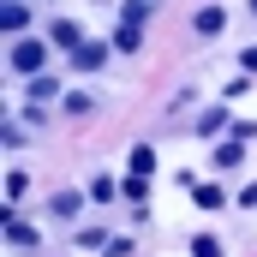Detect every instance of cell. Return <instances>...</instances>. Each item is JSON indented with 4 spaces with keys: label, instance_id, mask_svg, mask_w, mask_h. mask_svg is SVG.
Returning <instances> with one entry per match:
<instances>
[{
    "label": "cell",
    "instance_id": "1",
    "mask_svg": "<svg viewBox=\"0 0 257 257\" xmlns=\"http://www.w3.org/2000/svg\"><path fill=\"white\" fill-rule=\"evenodd\" d=\"M6 60H12V72H30V78H42L48 48H42V42H12V48H6Z\"/></svg>",
    "mask_w": 257,
    "mask_h": 257
},
{
    "label": "cell",
    "instance_id": "2",
    "mask_svg": "<svg viewBox=\"0 0 257 257\" xmlns=\"http://www.w3.org/2000/svg\"><path fill=\"white\" fill-rule=\"evenodd\" d=\"M48 36H54V42H60V48H72V54H78V48H84V30H78V24H72V18H60V24H54V30H48Z\"/></svg>",
    "mask_w": 257,
    "mask_h": 257
},
{
    "label": "cell",
    "instance_id": "3",
    "mask_svg": "<svg viewBox=\"0 0 257 257\" xmlns=\"http://www.w3.org/2000/svg\"><path fill=\"white\" fill-rule=\"evenodd\" d=\"M102 60H108V48H102V42H84V48L72 54V66H78V72H96Z\"/></svg>",
    "mask_w": 257,
    "mask_h": 257
},
{
    "label": "cell",
    "instance_id": "4",
    "mask_svg": "<svg viewBox=\"0 0 257 257\" xmlns=\"http://www.w3.org/2000/svg\"><path fill=\"white\" fill-rule=\"evenodd\" d=\"M0 24H6V30H24V24H30V6H24V0H6V6H0Z\"/></svg>",
    "mask_w": 257,
    "mask_h": 257
},
{
    "label": "cell",
    "instance_id": "5",
    "mask_svg": "<svg viewBox=\"0 0 257 257\" xmlns=\"http://www.w3.org/2000/svg\"><path fill=\"white\" fill-rule=\"evenodd\" d=\"M221 24H227L221 6H203V12H197V36H221Z\"/></svg>",
    "mask_w": 257,
    "mask_h": 257
},
{
    "label": "cell",
    "instance_id": "6",
    "mask_svg": "<svg viewBox=\"0 0 257 257\" xmlns=\"http://www.w3.org/2000/svg\"><path fill=\"white\" fill-rule=\"evenodd\" d=\"M114 48H120V54H138V48H144V30H138V24H120V30H114Z\"/></svg>",
    "mask_w": 257,
    "mask_h": 257
},
{
    "label": "cell",
    "instance_id": "7",
    "mask_svg": "<svg viewBox=\"0 0 257 257\" xmlns=\"http://www.w3.org/2000/svg\"><path fill=\"white\" fill-rule=\"evenodd\" d=\"M108 239H114V233H102V227H84V233H78L84 251H108Z\"/></svg>",
    "mask_w": 257,
    "mask_h": 257
},
{
    "label": "cell",
    "instance_id": "8",
    "mask_svg": "<svg viewBox=\"0 0 257 257\" xmlns=\"http://www.w3.org/2000/svg\"><path fill=\"white\" fill-rule=\"evenodd\" d=\"M192 257H221V239H215V233H197V239H192Z\"/></svg>",
    "mask_w": 257,
    "mask_h": 257
},
{
    "label": "cell",
    "instance_id": "9",
    "mask_svg": "<svg viewBox=\"0 0 257 257\" xmlns=\"http://www.w3.org/2000/svg\"><path fill=\"white\" fill-rule=\"evenodd\" d=\"M239 156H245L239 144H215V168H239Z\"/></svg>",
    "mask_w": 257,
    "mask_h": 257
},
{
    "label": "cell",
    "instance_id": "10",
    "mask_svg": "<svg viewBox=\"0 0 257 257\" xmlns=\"http://www.w3.org/2000/svg\"><path fill=\"white\" fill-rule=\"evenodd\" d=\"M6 239H12V245H36V227H30V221H12Z\"/></svg>",
    "mask_w": 257,
    "mask_h": 257
},
{
    "label": "cell",
    "instance_id": "11",
    "mask_svg": "<svg viewBox=\"0 0 257 257\" xmlns=\"http://www.w3.org/2000/svg\"><path fill=\"white\" fill-rule=\"evenodd\" d=\"M30 192V180H24V174H18V168H12V174H6V203H18V197Z\"/></svg>",
    "mask_w": 257,
    "mask_h": 257
},
{
    "label": "cell",
    "instance_id": "12",
    "mask_svg": "<svg viewBox=\"0 0 257 257\" xmlns=\"http://www.w3.org/2000/svg\"><path fill=\"white\" fill-rule=\"evenodd\" d=\"M162 0H126V24H138V18H150Z\"/></svg>",
    "mask_w": 257,
    "mask_h": 257
},
{
    "label": "cell",
    "instance_id": "13",
    "mask_svg": "<svg viewBox=\"0 0 257 257\" xmlns=\"http://www.w3.org/2000/svg\"><path fill=\"white\" fill-rule=\"evenodd\" d=\"M150 168H156V156H150V150L138 144V150H132V174H144V180H150Z\"/></svg>",
    "mask_w": 257,
    "mask_h": 257
},
{
    "label": "cell",
    "instance_id": "14",
    "mask_svg": "<svg viewBox=\"0 0 257 257\" xmlns=\"http://www.w3.org/2000/svg\"><path fill=\"white\" fill-rule=\"evenodd\" d=\"M48 209H54V215H78V192H60L54 203H48Z\"/></svg>",
    "mask_w": 257,
    "mask_h": 257
},
{
    "label": "cell",
    "instance_id": "15",
    "mask_svg": "<svg viewBox=\"0 0 257 257\" xmlns=\"http://www.w3.org/2000/svg\"><path fill=\"white\" fill-rule=\"evenodd\" d=\"M221 120H227V108H209V114L197 120V132H221Z\"/></svg>",
    "mask_w": 257,
    "mask_h": 257
},
{
    "label": "cell",
    "instance_id": "16",
    "mask_svg": "<svg viewBox=\"0 0 257 257\" xmlns=\"http://www.w3.org/2000/svg\"><path fill=\"white\" fill-rule=\"evenodd\" d=\"M90 197H96V203H108V197H114V180H102V174H96V180H90Z\"/></svg>",
    "mask_w": 257,
    "mask_h": 257
},
{
    "label": "cell",
    "instance_id": "17",
    "mask_svg": "<svg viewBox=\"0 0 257 257\" xmlns=\"http://www.w3.org/2000/svg\"><path fill=\"white\" fill-rule=\"evenodd\" d=\"M239 66H245V72H257V48H245V54H239Z\"/></svg>",
    "mask_w": 257,
    "mask_h": 257
},
{
    "label": "cell",
    "instance_id": "18",
    "mask_svg": "<svg viewBox=\"0 0 257 257\" xmlns=\"http://www.w3.org/2000/svg\"><path fill=\"white\" fill-rule=\"evenodd\" d=\"M251 12H257V0H251Z\"/></svg>",
    "mask_w": 257,
    "mask_h": 257
}]
</instances>
